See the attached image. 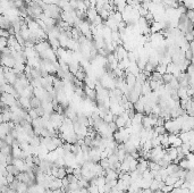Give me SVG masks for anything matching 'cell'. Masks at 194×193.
I'll list each match as a JSON object with an SVG mask.
<instances>
[{"mask_svg":"<svg viewBox=\"0 0 194 193\" xmlns=\"http://www.w3.org/2000/svg\"><path fill=\"white\" fill-rule=\"evenodd\" d=\"M166 151H167V154L173 159V161L178 157V151H177V148H174V147H169V148H167L166 149Z\"/></svg>","mask_w":194,"mask_h":193,"instance_id":"cell-7","label":"cell"},{"mask_svg":"<svg viewBox=\"0 0 194 193\" xmlns=\"http://www.w3.org/2000/svg\"><path fill=\"white\" fill-rule=\"evenodd\" d=\"M160 168H161V166L158 163H155V161H149V169H150V171L158 172Z\"/></svg>","mask_w":194,"mask_h":193,"instance_id":"cell-12","label":"cell"},{"mask_svg":"<svg viewBox=\"0 0 194 193\" xmlns=\"http://www.w3.org/2000/svg\"><path fill=\"white\" fill-rule=\"evenodd\" d=\"M67 178H68L69 183H77V182H78V178H77L74 174H69V175H67Z\"/></svg>","mask_w":194,"mask_h":193,"instance_id":"cell-26","label":"cell"},{"mask_svg":"<svg viewBox=\"0 0 194 193\" xmlns=\"http://www.w3.org/2000/svg\"><path fill=\"white\" fill-rule=\"evenodd\" d=\"M15 140H16V139H15V138L11 135V133H9V134H8V135L5 138V141H6V143H7V144H9V145H13V143H14V141H15Z\"/></svg>","mask_w":194,"mask_h":193,"instance_id":"cell-21","label":"cell"},{"mask_svg":"<svg viewBox=\"0 0 194 193\" xmlns=\"http://www.w3.org/2000/svg\"><path fill=\"white\" fill-rule=\"evenodd\" d=\"M126 121H127V119H125L123 116H118V117H117V119L115 121V123L117 124V126H118V130H119V128H123V127H125Z\"/></svg>","mask_w":194,"mask_h":193,"instance_id":"cell-11","label":"cell"},{"mask_svg":"<svg viewBox=\"0 0 194 193\" xmlns=\"http://www.w3.org/2000/svg\"><path fill=\"white\" fill-rule=\"evenodd\" d=\"M151 2L154 5H162V0H151Z\"/></svg>","mask_w":194,"mask_h":193,"instance_id":"cell-31","label":"cell"},{"mask_svg":"<svg viewBox=\"0 0 194 193\" xmlns=\"http://www.w3.org/2000/svg\"><path fill=\"white\" fill-rule=\"evenodd\" d=\"M1 102H4L6 106L8 107H13L18 105V99L14 95V94H9V93H2L1 97Z\"/></svg>","mask_w":194,"mask_h":193,"instance_id":"cell-1","label":"cell"},{"mask_svg":"<svg viewBox=\"0 0 194 193\" xmlns=\"http://www.w3.org/2000/svg\"><path fill=\"white\" fill-rule=\"evenodd\" d=\"M30 144L32 147H40L41 145V136L33 135L30 139Z\"/></svg>","mask_w":194,"mask_h":193,"instance_id":"cell-10","label":"cell"},{"mask_svg":"<svg viewBox=\"0 0 194 193\" xmlns=\"http://www.w3.org/2000/svg\"><path fill=\"white\" fill-rule=\"evenodd\" d=\"M173 190H174V185H167V184L161 189L162 193H172Z\"/></svg>","mask_w":194,"mask_h":193,"instance_id":"cell-22","label":"cell"},{"mask_svg":"<svg viewBox=\"0 0 194 193\" xmlns=\"http://www.w3.org/2000/svg\"><path fill=\"white\" fill-rule=\"evenodd\" d=\"M113 116H115V115H113V112L110 110V112H109L108 114H107V115H106V116H104L103 121H104L106 123H108V124H109V123L113 122Z\"/></svg>","mask_w":194,"mask_h":193,"instance_id":"cell-18","label":"cell"},{"mask_svg":"<svg viewBox=\"0 0 194 193\" xmlns=\"http://www.w3.org/2000/svg\"><path fill=\"white\" fill-rule=\"evenodd\" d=\"M137 165H139V160L137 159H133L132 163H131V169H130V172L136 171L137 169Z\"/></svg>","mask_w":194,"mask_h":193,"instance_id":"cell-25","label":"cell"},{"mask_svg":"<svg viewBox=\"0 0 194 193\" xmlns=\"http://www.w3.org/2000/svg\"><path fill=\"white\" fill-rule=\"evenodd\" d=\"M67 176V172H66V168L65 167H59V172H58V178H65Z\"/></svg>","mask_w":194,"mask_h":193,"instance_id":"cell-19","label":"cell"},{"mask_svg":"<svg viewBox=\"0 0 194 193\" xmlns=\"http://www.w3.org/2000/svg\"><path fill=\"white\" fill-rule=\"evenodd\" d=\"M1 65L5 67H9V68H14L16 65V60L11 55H2L1 56Z\"/></svg>","mask_w":194,"mask_h":193,"instance_id":"cell-2","label":"cell"},{"mask_svg":"<svg viewBox=\"0 0 194 193\" xmlns=\"http://www.w3.org/2000/svg\"><path fill=\"white\" fill-rule=\"evenodd\" d=\"M185 181H186V180H185L184 177H179V178H178V181L174 184V187H182Z\"/></svg>","mask_w":194,"mask_h":193,"instance_id":"cell-27","label":"cell"},{"mask_svg":"<svg viewBox=\"0 0 194 193\" xmlns=\"http://www.w3.org/2000/svg\"><path fill=\"white\" fill-rule=\"evenodd\" d=\"M99 164L101 165L103 169H109V168H110V163H109V159H108V158H106V159H101Z\"/></svg>","mask_w":194,"mask_h":193,"instance_id":"cell-17","label":"cell"},{"mask_svg":"<svg viewBox=\"0 0 194 193\" xmlns=\"http://www.w3.org/2000/svg\"><path fill=\"white\" fill-rule=\"evenodd\" d=\"M153 128H154V131L158 133L159 135H162V134H166V133H167V130H166L165 126H155V127H153Z\"/></svg>","mask_w":194,"mask_h":193,"instance_id":"cell-20","label":"cell"},{"mask_svg":"<svg viewBox=\"0 0 194 193\" xmlns=\"http://www.w3.org/2000/svg\"><path fill=\"white\" fill-rule=\"evenodd\" d=\"M113 180H118V173L115 171V169H106V181L107 183L110 182V181H113Z\"/></svg>","mask_w":194,"mask_h":193,"instance_id":"cell-4","label":"cell"},{"mask_svg":"<svg viewBox=\"0 0 194 193\" xmlns=\"http://www.w3.org/2000/svg\"><path fill=\"white\" fill-rule=\"evenodd\" d=\"M0 34H1V36H2V38H7V39H9V38H10L9 31H7V30H4V29H1Z\"/></svg>","mask_w":194,"mask_h":193,"instance_id":"cell-29","label":"cell"},{"mask_svg":"<svg viewBox=\"0 0 194 193\" xmlns=\"http://www.w3.org/2000/svg\"><path fill=\"white\" fill-rule=\"evenodd\" d=\"M18 102H20V106L26 112H29L30 109H32L31 107V99L30 98H26V97H20L18 99Z\"/></svg>","mask_w":194,"mask_h":193,"instance_id":"cell-3","label":"cell"},{"mask_svg":"<svg viewBox=\"0 0 194 193\" xmlns=\"http://www.w3.org/2000/svg\"><path fill=\"white\" fill-rule=\"evenodd\" d=\"M29 187H30L29 184L24 183V182H18L17 187H16V191L18 193H27L29 192Z\"/></svg>","mask_w":194,"mask_h":193,"instance_id":"cell-6","label":"cell"},{"mask_svg":"<svg viewBox=\"0 0 194 193\" xmlns=\"http://www.w3.org/2000/svg\"><path fill=\"white\" fill-rule=\"evenodd\" d=\"M151 92H152V90H151V86H150L149 80H148V81L144 82V83L142 84V95H149Z\"/></svg>","mask_w":194,"mask_h":193,"instance_id":"cell-8","label":"cell"},{"mask_svg":"<svg viewBox=\"0 0 194 193\" xmlns=\"http://www.w3.org/2000/svg\"><path fill=\"white\" fill-rule=\"evenodd\" d=\"M61 187H62V180L61 178L56 177L55 180H52L50 182V186H49L50 190H57V189H61Z\"/></svg>","mask_w":194,"mask_h":193,"instance_id":"cell-5","label":"cell"},{"mask_svg":"<svg viewBox=\"0 0 194 193\" xmlns=\"http://www.w3.org/2000/svg\"><path fill=\"white\" fill-rule=\"evenodd\" d=\"M42 106V100L39 99L38 97H33V98H31V107L33 108V109H36V108H39Z\"/></svg>","mask_w":194,"mask_h":193,"instance_id":"cell-9","label":"cell"},{"mask_svg":"<svg viewBox=\"0 0 194 193\" xmlns=\"http://www.w3.org/2000/svg\"><path fill=\"white\" fill-rule=\"evenodd\" d=\"M150 189L152 190L153 192L157 191V190H160V182L153 178V181L151 182V185H150Z\"/></svg>","mask_w":194,"mask_h":193,"instance_id":"cell-15","label":"cell"},{"mask_svg":"<svg viewBox=\"0 0 194 193\" xmlns=\"http://www.w3.org/2000/svg\"><path fill=\"white\" fill-rule=\"evenodd\" d=\"M88 190H89V193H100V191H99V186H97V185H92V184H90V186L88 187Z\"/></svg>","mask_w":194,"mask_h":193,"instance_id":"cell-23","label":"cell"},{"mask_svg":"<svg viewBox=\"0 0 194 193\" xmlns=\"http://www.w3.org/2000/svg\"><path fill=\"white\" fill-rule=\"evenodd\" d=\"M29 114H30V116L32 117V119H36V118L40 117L39 114H38V112H36V109H33V108L29 110Z\"/></svg>","mask_w":194,"mask_h":193,"instance_id":"cell-24","label":"cell"},{"mask_svg":"<svg viewBox=\"0 0 194 193\" xmlns=\"http://www.w3.org/2000/svg\"><path fill=\"white\" fill-rule=\"evenodd\" d=\"M0 41H1V49L8 47V39H7V38H2V36H1Z\"/></svg>","mask_w":194,"mask_h":193,"instance_id":"cell-28","label":"cell"},{"mask_svg":"<svg viewBox=\"0 0 194 193\" xmlns=\"http://www.w3.org/2000/svg\"><path fill=\"white\" fill-rule=\"evenodd\" d=\"M174 77H175V76H174L173 74H169V73H166V74H163V77H162L163 83H165V84H168V83H170Z\"/></svg>","mask_w":194,"mask_h":193,"instance_id":"cell-16","label":"cell"},{"mask_svg":"<svg viewBox=\"0 0 194 193\" xmlns=\"http://www.w3.org/2000/svg\"><path fill=\"white\" fill-rule=\"evenodd\" d=\"M155 71L158 72V73H160V74H166L167 73V65H165V64H159L157 67H155Z\"/></svg>","mask_w":194,"mask_h":193,"instance_id":"cell-14","label":"cell"},{"mask_svg":"<svg viewBox=\"0 0 194 193\" xmlns=\"http://www.w3.org/2000/svg\"><path fill=\"white\" fill-rule=\"evenodd\" d=\"M193 42H194V40H193Z\"/></svg>","mask_w":194,"mask_h":193,"instance_id":"cell-32","label":"cell"},{"mask_svg":"<svg viewBox=\"0 0 194 193\" xmlns=\"http://www.w3.org/2000/svg\"><path fill=\"white\" fill-rule=\"evenodd\" d=\"M186 91H187V95H188L190 98H192V97L194 95V88H192L191 85H190V86L186 89Z\"/></svg>","mask_w":194,"mask_h":193,"instance_id":"cell-30","label":"cell"},{"mask_svg":"<svg viewBox=\"0 0 194 193\" xmlns=\"http://www.w3.org/2000/svg\"><path fill=\"white\" fill-rule=\"evenodd\" d=\"M7 171H8V173L13 174V175H15V176H17V175L20 173V171H18V169H17V168H16V167L13 165V164L7 166Z\"/></svg>","mask_w":194,"mask_h":193,"instance_id":"cell-13","label":"cell"}]
</instances>
